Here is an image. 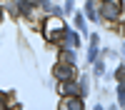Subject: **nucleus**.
<instances>
[{
  "label": "nucleus",
  "mask_w": 125,
  "mask_h": 110,
  "mask_svg": "<svg viewBox=\"0 0 125 110\" xmlns=\"http://www.w3.org/2000/svg\"><path fill=\"white\" fill-rule=\"evenodd\" d=\"M123 33H125V25H123Z\"/></svg>",
  "instance_id": "nucleus-15"
},
{
  "label": "nucleus",
  "mask_w": 125,
  "mask_h": 110,
  "mask_svg": "<svg viewBox=\"0 0 125 110\" xmlns=\"http://www.w3.org/2000/svg\"><path fill=\"white\" fill-rule=\"evenodd\" d=\"M58 93L62 95V98H65V95H78V83H75V80H62V83H60V88H58Z\"/></svg>",
  "instance_id": "nucleus-4"
},
{
  "label": "nucleus",
  "mask_w": 125,
  "mask_h": 110,
  "mask_svg": "<svg viewBox=\"0 0 125 110\" xmlns=\"http://www.w3.org/2000/svg\"><path fill=\"white\" fill-rule=\"evenodd\" d=\"M118 78H120V80H125V68H120V70H118Z\"/></svg>",
  "instance_id": "nucleus-11"
},
{
  "label": "nucleus",
  "mask_w": 125,
  "mask_h": 110,
  "mask_svg": "<svg viewBox=\"0 0 125 110\" xmlns=\"http://www.w3.org/2000/svg\"><path fill=\"white\" fill-rule=\"evenodd\" d=\"M88 18H90V20H95V18H98V10H95V5H93V0L88 3Z\"/></svg>",
  "instance_id": "nucleus-8"
},
{
  "label": "nucleus",
  "mask_w": 125,
  "mask_h": 110,
  "mask_svg": "<svg viewBox=\"0 0 125 110\" xmlns=\"http://www.w3.org/2000/svg\"><path fill=\"white\" fill-rule=\"evenodd\" d=\"M118 98L125 103V83H120V85H118Z\"/></svg>",
  "instance_id": "nucleus-10"
},
{
  "label": "nucleus",
  "mask_w": 125,
  "mask_h": 110,
  "mask_svg": "<svg viewBox=\"0 0 125 110\" xmlns=\"http://www.w3.org/2000/svg\"><path fill=\"white\" fill-rule=\"evenodd\" d=\"M65 33V23L60 20V13L55 15V18H48L45 20V25H43V35H45V40H50V43H60V35Z\"/></svg>",
  "instance_id": "nucleus-1"
},
{
  "label": "nucleus",
  "mask_w": 125,
  "mask_h": 110,
  "mask_svg": "<svg viewBox=\"0 0 125 110\" xmlns=\"http://www.w3.org/2000/svg\"><path fill=\"white\" fill-rule=\"evenodd\" d=\"M60 43L65 48H78L80 45V35L75 33V30H65V33L60 35Z\"/></svg>",
  "instance_id": "nucleus-3"
},
{
  "label": "nucleus",
  "mask_w": 125,
  "mask_h": 110,
  "mask_svg": "<svg viewBox=\"0 0 125 110\" xmlns=\"http://www.w3.org/2000/svg\"><path fill=\"white\" fill-rule=\"evenodd\" d=\"M0 20H3V8H0Z\"/></svg>",
  "instance_id": "nucleus-13"
},
{
  "label": "nucleus",
  "mask_w": 125,
  "mask_h": 110,
  "mask_svg": "<svg viewBox=\"0 0 125 110\" xmlns=\"http://www.w3.org/2000/svg\"><path fill=\"white\" fill-rule=\"evenodd\" d=\"M80 108H83V103L78 100V95H65L60 103V110H80Z\"/></svg>",
  "instance_id": "nucleus-6"
},
{
  "label": "nucleus",
  "mask_w": 125,
  "mask_h": 110,
  "mask_svg": "<svg viewBox=\"0 0 125 110\" xmlns=\"http://www.w3.org/2000/svg\"><path fill=\"white\" fill-rule=\"evenodd\" d=\"M53 75H55L58 80H70V78H73V65H68V63L55 65V68H53Z\"/></svg>",
  "instance_id": "nucleus-5"
},
{
  "label": "nucleus",
  "mask_w": 125,
  "mask_h": 110,
  "mask_svg": "<svg viewBox=\"0 0 125 110\" xmlns=\"http://www.w3.org/2000/svg\"><path fill=\"white\" fill-rule=\"evenodd\" d=\"M75 23H78V30H85V18L80 13H75Z\"/></svg>",
  "instance_id": "nucleus-9"
},
{
  "label": "nucleus",
  "mask_w": 125,
  "mask_h": 110,
  "mask_svg": "<svg viewBox=\"0 0 125 110\" xmlns=\"http://www.w3.org/2000/svg\"><path fill=\"white\" fill-rule=\"evenodd\" d=\"M0 108H5V95H0Z\"/></svg>",
  "instance_id": "nucleus-12"
},
{
  "label": "nucleus",
  "mask_w": 125,
  "mask_h": 110,
  "mask_svg": "<svg viewBox=\"0 0 125 110\" xmlns=\"http://www.w3.org/2000/svg\"><path fill=\"white\" fill-rule=\"evenodd\" d=\"M60 63H68V65H75V55H73V50L70 48H65L60 53Z\"/></svg>",
  "instance_id": "nucleus-7"
},
{
  "label": "nucleus",
  "mask_w": 125,
  "mask_h": 110,
  "mask_svg": "<svg viewBox=\"0 0 125 110\" xmlns=\"http://www.w3.org/2000/svg\"><path fill=\"white\" fill-rule=\"evenodd\" d=\"M123 55H125V48H123Z\"/></svg>",
  "instance_id": "nucleus-14"
},
{
  "label": "nucleus",
  "mask_w": 125,
  "mask_h": 110,
  "mask_svg": "<svg viewBox=\"0 0 125 110\" xmlns=\"http://www.w3.org/2000/svg\"><path fill=\"white\" fill-rule=\"evenodd\" d=\"M123 13V3L120 0H105L100 8V15L108 20V23H113V20H118V15Z\"/></svg>",
  "instance_id": "nucleus-2"
}]
</instances>
